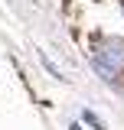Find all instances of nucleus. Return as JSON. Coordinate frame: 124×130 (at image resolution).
Returning a JSON list of instances; mask_svg holds the SVG:
<instances>
[{"label":"nucleus","instance_id":"nucleus-1","mask_svg":"<svg viewBox=\"0 0 124 130\" xmlns=\"http://www.w3.org/2000/svg\"><path fill=\"white\" fill-rule=\"evenodd\" d=\"M95 68L108 81H118L124 75V42L121 39H101V46L95 52Z\"/></svg>","mask_w":124,"mask_h":130}]
</instances>
